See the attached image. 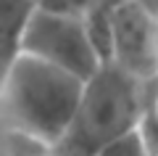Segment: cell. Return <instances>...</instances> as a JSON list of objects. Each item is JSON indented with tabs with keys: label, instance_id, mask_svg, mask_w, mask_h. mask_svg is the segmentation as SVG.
<instances>
[{
	"label": "cell",
	"instance_id": "1",
	"mask_svg": "<svg viewBox=\"0 0 158 156\" xmlns=\"http://www.w3.org/2000/svg\"><path fill=\"white\" fill-rule=\"evenodd\" d=\"M85 79L50 61L16 53L3 72V130L61 145L77 117Z\"/></svg>",
	"mask_w": 158,
	"mask_h": 156
},
{
	"label": "cell",
	"instance_id": "2",
	"mask_svg": "<svg viewBox=\"0 0 158 156\" xmlns=\"http://www.w3.org/2000/svg\"><path fill=\"white\" fill-rule=\"evenodd\" d=\"M142 82L121 69L116 61H106L85 82L71 130L61 143L66 156H95L111 143L140 130L142 122Z\"/></svg>",
	"mask_w": 158,
	"mask_h": 156
},
{
	"label": "cell",
	"instance_id": "3",
	"mask_svg": "<svg viewBox=\"0 0 158 156\" xmlns=\"http://www.w3.org/2000/svg\"><path fill=\"white\" fill-rule=\"evenodd\" d=\"M19 53L50 61L87 82L106 64L98 40L85 19L40 8L21 37Z\"/></svg>",
	"mask_w": 158,
	"mask_h": 156
},
{
	"label": "cell",
	"instance_id": "4",
	"mask_svg": "<svg viewBox=\"0 0 158 156\" xmlns=\"http://www.w3.org/2000/svg\"><path fill=\"white\" fill-rule=\"evenodd\" d=\"M142 82L158 74V16L142 0H124L111 19V58Z\"/></svg>",
	"mask_w": 158,
	"mask_h": 156
},
{
	"label": "cell",
	"instance_id": "5",
	"mask_svg": "<svg viewBox=\"0 0 158 156\" xmlns=\"http://www.w3.org/2000/svg\"><path fill=\"white\" fill-rule=\"evenodd\" d=\"M124 0H40V8L85 19L98 40L103 58H111V19Z\"/></svg>",
	"mask_w": 158,
	"mask_h": 156
},
{
	"label": "cell",
	"instance_id": "6",
	"mask_svg": "<svg viewBox=\"0 0 158 156\" xmlns=\"http://www.w3.org/2000/svg\"><path fill=\"white\" fill-rule=\"evenodd\" d=\"M3 8V37H6V64L19 53L21 37L29 21L40 11V0H0Z\"/></svg>",
	"mask_w": 158,
	"mask_h": 156
},
{
	"label": "cell",
	"instance_id": "7",
	"mask_svg": "<svg viewBox=\"0 0 158 156\" xmlns=\"http://www.w3.org/2000/svg\"><path fill=\"white\" fill-rule=\"evenodd\" d=\"M140 132L153 156H158V74L145 79L142 87V122Z\"/></svg>",
	"mask_w": 158,
	"mask_h": 156
},
{
	"label": "cell",
	"instance_id": "8",
	"mask_svg": "<svg viewBox=\"0 0 158 156\" xmlns=\"http://www.w3.org/2000/svg\"><path fill=\"white\" fill-rule=\"evenodd\" d=\"M3 156H66V154L61 151V145H50L42 140L27 138V135L3 130Z\"/></svg>",
	"mask_w": 158,
	"mask_h": 156
},
{
	"label": "cell",
	"instance_id": "9",
	"mask_svg": "<svg viewBox=\"0 0 158 156\" xmlns=\"http://www.w3.org/2000/svg\"><path fill=\"white\" fill-rule=\"evenodd\" d=\"M95 156H153V154H150V148H148L142 132L135 130V132H129L127 138L111 143L108 148H103L100 154H95Z\"/></svg>",
	"mask_w": 158,
	"mask_h": 156
}]
</instances>
